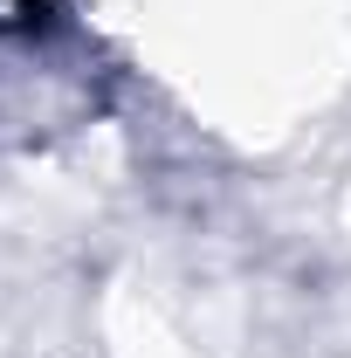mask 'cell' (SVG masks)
<instances>
[{"mask_svg": "<svg viewBox=\"0 0 351 358\" xmlns=\"http://www.w3.org/2000/svg\"><path fill=\"white\" fill-rule=\"evenodd\" d=\"M131 14L186 103L241 131L317 110L345 62V14L331 0H131Z\"/></svg>", "mask_w": 351, "mask_h": 358, "instance_id": "6da1fadb", "label": "cell"}]
</instances>
